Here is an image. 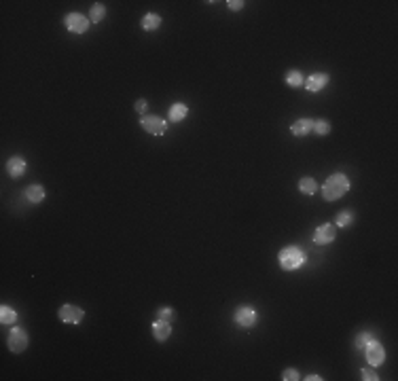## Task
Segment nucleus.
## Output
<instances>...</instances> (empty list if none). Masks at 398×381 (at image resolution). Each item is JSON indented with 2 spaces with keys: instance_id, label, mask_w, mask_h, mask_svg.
Returning <instances> with one entry per match:
<instances>
[{
  "instance_id": "1",
  "label": "nucleus",
  "mask_w": 398,
  "mask_h": 381,
  "mask_svg": "<svg viewBox=\"0 0 398 381\" xmlns=\"http://www.w3.org/2000/svg\"><path fill=\"white\" fill-rule=\"evenodd\" d=\"M347 190H350V180H347V176L332 174L322 185V197L326 201H337L347 193Z\"/></svg>"
},
{
  "instance_id": "2",
  "label": "nucleus",
  "mask_w": 398,
  "mask_h": 381,
  "mask_svg": "<svg viewBox=\"0 0 398 381\" xmlns=\"http://www.w3.org/2000/svg\"><path fill=\"white\" fill-rule=\"evenodd\" d=\"M278 258H280V267L284 271H295L305 263V252L301 248H297V246H288V248L280 250Z\"/></svg>"
},
{
  "instance_id": "3",
  "label": "nucleus",
  "mask_w": 398,
  "mask_h": 381,
  "mask_svg": "<svg viewBox=\"0 0 398 381\" xmlns=\"http://www.w3.org/2000/svg\"><path fill=\"white\" fill-rule=\"evenodd\" d=\"M140 125H142V129H144L146 133H151V136H163V133H166V129H167V123L163 121L161 117H157V115L142 117Z\"/></svg>"
},
{
  "instance_id": "4",
  "label": "nucleus",
  "mask_w": 398,
  "mask_h": 381,
  "mask_svg": "<svg viewBox=\"0 0 398 381\" xmlns=\"http://www.w3.org/2000/svg\"><path fill=\"white\" fill-rule=\"evenodd\" d=\"M233 320H235V324L241 328H252L254 324H257V309L250 307V305H241V307H237Z\"/></svg>"
},
{
  "instance_id": "5",
  "label": "nucleus",
  "mask_w": 398,
  "mask_h": 381,
  "mask_svg": "<svg viewBox=\"0 0 398 381\" xmlns=\"http://www.w3.org/2000/svg\"><path fill=\"white\" fill-rule=\"evenodd\" d=\"M366 360H368V366H381L386 362V349H383V345L377 343V341H368L366 345Z\"/></svg>"
},
{
  "instance_id": "6",
  "label": "nucleus",
  "mask_w": 398,
  "mask_h": 381,
  "mask_svg": "<svg viewBox=\"0 0 398 381\" xmlns=\"http://www.w3.org/2000/svg\"><path fill=\"white\" fill-rule=\"evenodd\" d=\"M64 24H66V28L70 32L83 34V32H87V28H89V19L85 15H81V13H68L66 19H64Z\"/></svg>"
},
{
  "instance_id": "7",
  "label": "nucleus",
  "mask_w": 398,
  "mask_h": 381,
  "mask_svg": "<svg viewBox=\"0 0 398 381\" xmlns=\"http://www.w3.org/2000/svg\"><path fill=\"white\" fill-rule=\"evenodd\" d=\"M58 318L66 324H81V320L85 318V312L76 305H62L58 312Z\"/></svg>"
},
{
  "instance_id": "8",
  "label": "nucleus",
  "mask_w": 398,
  "mask_h": 381,
  "mask_svg": "<svg viewBox=\"0 0 398 381\" xmlns=\"http://www.w3.org/2000/svg\"><path fill=\"white\" fill-rule=\"evenodd\" d=\"M26 348H28V335H26V330L13 328L11 335H9V349L15 351V354H19V351H24Z\"/></svg>"
},
{
  "instance_id": "9",
  "label": "nucleus",
  "mask_w": 398,
  "mask_h": 381,
  "mask_svg": "<svg viewBox=\"0 0 398 381\" xmlns=\"http://www.w3.org/2000/svg\"><path fill=\"white\" fill-rule=\"evenodd\" d=\"M335 237H337V229H335V224H322V227H318L316 229V233H314V242L316 244H331V242H335Z\"/></svg>"
},
{
  "instance_id": "10",
  "label": "nucleus",
  "mask_w": 398,
  "mask_h": 381,
  "mask_svg": "<svg viewBox=\"0 0 398 381\" xmlns=\"http://www.w3.org/2000/svg\"><path fill=\"white\" fill-rule=\"evenodd\" d=\"M290 131H293L295 136H298V138H305V136H309V133L314 131V121H311V119H297V121L293 123V127H290Z\"/></svg>"
},
{
  "instance_id": "11",
  "label": "nucleus",
  "mask_w": 398,
  "mask_h": 381,
  "mask_svg": "<svg viewBox=\"0 0 398 381\" xmlns=\"http://www.w3.org/2000/svg\"><path fill=\"white\" fill-rule=\"evenodd\" d=\"M329 83V74L326 72H316L311 74L307 81H305V87H307V91H311V94H316V91L324 89V85Z\"/></svg>"
},
{
  "instance_id": "12",
  "label": "nucleus",
  "mask_w": 398,
  "mask_h": 381,
  "mask_svg": "<svg viewBox=\"0 0 398 381\" xmlns=\"http://www.w3.org/2000/svg\"><path fill=\"white\" fill-rule=\"evenodd\" d=\"M187 115H189V106L187 104H182V102H176L172 108H169V121L172 123H182L184 119H187Z\"/></svg>"
},
{
  "instance_id": "13",
  "label": "nucleus",
  "mask_w": 398,
  "mask_h": 381,
  "mask_svg": "<svg viewBox=\"0 0 398 381\" xmlns=\"http://www.w3.org/2000/svg\"><path fill=\"white\" fill-rule=\"evenodd\" d=\"M153 335H155L157 341H166V339H169V335H172V326H169V322L157 320L153 324Z\"/></svg>"
},
{
  "instance_id": "14",
  "label": "nucleus",
  "mask_w": 398,
  "mask_h": 381,
  "mask_svg": "<svg viewBox=\"0 0 398 381\" xmlns=\"http://www.w3.org/2000/svg\"><path fill=\"white\" fill-rule=\"evenodd\" d=\"M6 169H9V174L13 178H19V176H24V172H26V161L21 157H11L9 163H6Z\"/></svg>"
},
{
  "instance_id": "15",
  "label": "nucleus",
  "mask_w": 398,
  "mask_h": 381,
  "mask_svg": "<svg viewBox=\"0 0 398 381\" xmlns=\"http://www.w3.org/2000/svg\"><path fill=\"white\" fill-rule=\"evenodd\" d=\"M26 197L30 203H40L42 199H45V189H42L40 185H30L26 189Z\"/></svg>"
},
{
  "instance_id": "16",
  "label": "nucleus",
  "mask_w": 398,
  "mask_h": 381,
  "mask_svg": "<svg viewBox=\"0 0 398 381\" xmlns=\"http://www.w3.org/2000/svg\"><path fill=\"white\" fill-rule=\"evenodd\" d=\"M159 26H161V17L157 13H146V15L142 17V28H144V30H157Z\"/></svg>"
},
{
  "instance_id": "17",
  "label": "nucleus",
  "mask_w": 398,
  "mask_h": 381,
  "mask_svg": "<svg viewBox=\"0 0 398 381\" xmlns=\"http://www.w3.org/2000/svg\"><path fill=\"white\" fill-rule=\"evenodd\" d=\"M298 190H301L303 195H316L318 182L314 178H301V180H298Z\"/></svg>"
},
{
  "instance_id": "18",
  "label": "nucleus",
  "mask_w": 398,
  "mask_h": 381,
  "mask_svg": "<svg viewBox=\"0 0 398 381\" xmlns=\"http://www.w3.org/2000/svg\"><path fill=\"white\" fill-rule=\"evenodd\" d=\"M0 322H2V324H9V326H13V324L17 322V314L13 312L11 307L2 305V307H0Z\"/></svg>"
},
{
  "instance_id": "19",
  "label": "nucleus",
  "mask_w": 398,
  "mask_h": 381,
  "mask_svg": "<svg viewBox=\"0 0 398 381\" xmlns=\"http://www.w3.org/2000/svg\"><path fill=\"white\" fill-rule=\"evenodd\" d=\"M104 15H106V6L102 4V2H96L94 6H91V11H89V21H102L104 19Z\"/></svg>"
},
{
  "instance_id": "20",
  "label": "nucleus",
  "mask_w": 398,
  "mask_h": 381,
  "mask_svg": "<svg viewBox=\"0 0 398 381\" xmlns=\"http://www.w3.org/2000/svg\"><path fill=\"white\" fill-rule=\"evenodd\" d=\"M286 85H290V87H301L303 85V74L298 72V70H290L288 76H286Z\"/></svg>"
},
{
  "instance_id": "21",
  "label": "nucleus",
  "mask_w": 398,
  "mask_h": 381,
  "mask_svg": "<svg viewBox=\"0 0 398 381\" xmlns=\"http://www.w3.org/2000/svg\"><path fill=\"white\" fill-rule=\"evenodd\" d=\"M352 222H354V214H352V212H341V214L337 216V227H341V229L350 227Z\"/></svg>"
},
{
  "instance_id": "22",
  "label": "nucleus",
  "mask_w": 398,
  "mask_h": 381,
  "mask_svg": "<svg viewBox=\"0 0 398 381\" xmlns=\"http://www.w3.org/2000/svg\"><path fill=\"white\" fill-rule=\"evenodd\" d=\"M314 131L320 133V136H326V133L331 131V125L326 119H318V121H314Z\"/></svg>"
},
{
  "instance_id": "23",
  "label": "nucleus",
  "mask_w": 398,
  "mask_h": 381,
  "mask_svg": "<svg viewBox=\"0 0 398 381\" xmlns=\"http://www.w3.org/2000/svg\"><path fill=\"white\" fill-rule=\"evenodd\" d=\"M373 339V335L371 333H360L358 337H356V349H365L366 345H368V341Z\"/></svg>"
},
{
  "instance_id": "24",
  "label": "nucleus",
  "mask_w": 398,
  "mask_h": 381,
  "mask_svg": "<svg viewBox=\"0 0 398 381\" xmlns=\"http://www.w3.org/2000/svg\"><path fill=\"white\" fill-rule=\"evenodd\" d=\"M282 379L284 381H297V379H301V377H298V371L297 369H286V371L282 373Z\"/></svg>"
},
{
  "instance_id": "25",
  "label": "nucleus",
  "mask_w": 398,
  "mask_h": 381,
  "mask_svg": "<svg viewBox=\"0 0 398 381\" xmlns=\"http://www.w3.org/2000/svg\"><path fill=\"white\" fill-rule=\"evenodd\" d=\"M362 379H365V381H377L379 375L373 369H368V366H366V369H362Z\"/></svg>"
},
{
  "instance_id": "26",
  "label": "nucleus",
  "mask_w": 398,
  "mask_h": 381,
  "mask_svg": "<svg viewBox=\"0 0 398 381\" xmlns=\"http://www.w3.org/2000/svg\"><path fill=\"white\" fill-rule=\"evenodd\" d=\"M172 316H174L172 307H161V309H159V320H166V322H169V320H172Z\"/></svg>"
},
{
  "instance_id": "27",
  "label": "nucleus",
  "mask_w": 398,
  "mask_h": 381,
  "mask_svg": "<svg viewBox=\"0 0 398 381\" xmlns=\"http://www.w3.org/2000/svg\"><path fill=\"white\" fill-rule=\"evenodd\" d=\"M227 6H229L231 11H239L241 6H244V2H241V0H229V2H227Z\"/></svg>"
},
{
  "instance_id": "28",
  "label": "nucleus",
  "mask_w": 398,
  "mask_h": 381,
  "mask_svg": "<svg viewBox=\"0 0 398 381\" xmlns=\"http://www.w3.org/2000/svg\"><path fill=\"white\" fill-rule=\"evenodd\" d=\"M146 106H148L146 100H138V102H136V110L140 112V115H144V112H146Z\"/></svg>"
},
{
  "instance_id": "29",
  "label": "nucleus",
  "mask_w": 398,
  "mask_h": 381,
  "mask_svg": "<svg viewBox=\"0 0 398 381\" xmlns=\"http://www.w3.org/2000/svg\"><path fill=\"white\" fill-rule=\"evenodd\" d=\"M305 379H307V381H320L322 377H320V375H309V377H305Z\"/></svg>"
}]
</instances>
